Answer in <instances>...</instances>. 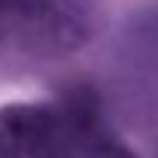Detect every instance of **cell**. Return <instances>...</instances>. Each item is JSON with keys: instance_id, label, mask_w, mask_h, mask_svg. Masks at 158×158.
<instances>
[{"instance_id": "cell-1", "label": "cell", "mask_w": 158, "mask_h": 158, "mask_svg": "<svg viewBox=\"0 0 158 158\" xmlns=\"http://www.w3.org/2000/svg\"><path fill=\"white\" fill-rule=\"evenodd\" d=\"M3 28L44 53H74L106 28L102 0H0Z\"/></svg>"}, {"instance_id": "cell-2", "label": "cell", "mask_w": 158, "mask_h": 158, "mask_svg": "<svg viewBox=\"0 0 158 158\" xmlns=\"http://www.w3.org/2000/svg\"><path fill=\"white\" fill-rule=\"evenodd\" d=\"M56 112L44 102H13L0 109V158H34L56 139Z\"/></svg>"}, {"instance_id": "cell-3", "label": "cell", "mask_w": 158, "mask_h": 158, "mask_svg": "<svg viewBox=\"0 0 158 158\" xmlns=\"http://www.w3.org/2000/svg\"><path fill=\"white\" fill-rule=\"evenodd\" d=\"M56 112V127L59 133L65 130L74 139H99V96L87 84H74L62 93Z\"/></svg>"}, {"instance_id": "cell-4", "label": "cell", "mask_w": 158, "mask_h": 158, "mask_svg": "<svg viewBox=\"0 0 158 158\" xmlns=\"http://www.w3.org/2000/svg\"><path fill=\"white\" fill-rule=\"evenodd\" d=\"M90 158H136V152L121 143V139H112V136H99L90 143Z\"/></svg>"}, {"instance_id": "cell-5", "label": "cell", "mask_w": 158, "mask_h": 158, "mask_svg": "<svg viewBox=\"0 0 158 158\" xmlns=\"http://www.w3.org/2000/svg\"><path fill=\"white\" fill-rule=\"evenodd\" d=\"M34 158H68V155H62V152H50V149H47V152H40V155H34Z\"/></svg>"}, {"instance_id": "cell-6", "label": "cell", "mask_w": 158, "mask_h": 158, "mask_svg": "<svg viewBox=\"0 0 158 158\" xmlns=\"http://www.w3.org/2000/svg\"><path fill=\"white\" fill-rule=\"evenodd\" d=\"M3 34H6V28H3V22H0V40H3Z\"/></svg>"}]
</instances>
